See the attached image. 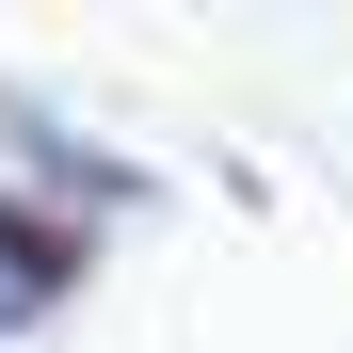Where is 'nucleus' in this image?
Listing matches in <instances>:
<instances>
[{
	"mask_svg": "<svg viewBox=\"0 0 353 353\" xmlns=\"http://www.w3.org/2000/svg\"><path fill=\"white\" fill-rule=\"evenodd\" d=\"M32 289H48V257L17 241V225H0V321H17V305H32Z\"/></svg>",
	"mask_w": 353,
	"mask_h": 353,
	"instance_id": "1",
	"label": "nucleus"
}]
</instances>
